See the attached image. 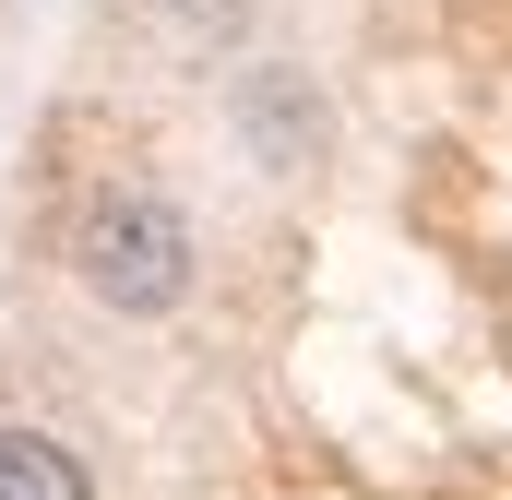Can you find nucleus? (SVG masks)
I'll return each instance as SVG.
<instances>
[{
  "label": "nucleus",
  "instance_id": "obj_1",
  "mask_svg": "<svg viewBox=\"0 0 512 500\" xmlns=\"http://www.w3.org/2000/svg\"><path fill=\"white\" fill-rule=\"evenodd\" d=\"M191 274H203V239H191V215H179L167 191H96V203H84V227H72V286H84L96 310L167 322V310L191 298Z\"/></svg>",
  "mask_w": 512,
  "mask_h": 500
},
{
  "label": "nucleus",
  "instance_id": "obj_2",
  "mask_svg": "<svg viewBox=\"0 0 512 500\" xmlns=\"http://www.w3.org/2000/svg\"><path fill=\"white\" fill-rule=\"evenodd\" d=\"M239 143H251L274 179H310V167H322V143H334V120H322V84H310V72H286V60L239 72Z\"/></svg>",
  "mask_w": 512,
  "mask_h": 500
},
{
  "label": "nucleus",
  "instance_id": "obj_3",
  "mask_svg": "<svg viewBox=\"0 0 512 500\" xmlns=\"http://www.w3.org/2000/svg\"><path fill=\"white\" fill-rule=\"evenodd\" d=\"M0 500H96L84 453L48 441V429H0Z\"/></svg>",
  "mask_w": 512,
  "mask_h": 500
}]
</instances>
